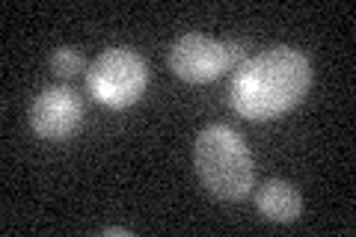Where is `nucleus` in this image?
Wrapping results in <instances>:
<instances>
[{
	"mask_svg": "<svg viewBox=\"0 0 356 237\" xmlns=\"http://www.w3.org/2000/svg\"><path fill=\"white\" fill-rule=\"evenodd\" d=\"M312 86V65L297 48L276 44L250 56L232 77L229 104L243 119L267 122L294 110Z\"/></svg>",
	"mask_w": 356,
	"mask_h": 237,
	"instance_id": "f257e3e1",
	"label": "nucleus"
},
{
	"mask_svg": "<svg viewBox=\"0 0 356 237\" xmlns=\"http://www.w3.org/2000/svg\"><path fill=\"white\" fill-rule=\"evenodd\" d=\"M193 161L205 190H211L217 199L235 202L250 196L255 184V169L247 142L241 140L238 131L226 125H208L196 137Z\"/></svg>",
	"mask_w": 356,
	"mask_h": 237,
	"instance_id": "f03ea898",
	"label": "nucleus"
},
{
	"mask_svg": "<svg viewBox=\"0 0 356 237\" xmlns=\"http://www.w3.org/2000/svg\"><path fill=\"white\" fill-rule=\"evenodd\" d=\"M149 86L146 60L131 48H107L95 56L86 72V89L98 104L110 110H125L137 104Z\"/></svg>",
	"mask_w": 356,
	"mask_h": 237,
	"instance_id": "7ed1b4c3",
	"label": "nucleus"
},
{
	"mask_svg": "<svg viewBox=\"0 0 356 237\" xmlns=\"http://www.w3.org/2000/svg\"><path fill=\"white\" fill-rule=\"evenodd\" d=\"M83 125V104L72 86H48L30 104V128L42 140H69Z\"/></svg>",
	"mask_w": 356,
	"mask_h": 237,
	"instance_id": "20e7f679",
	"label": "nucleus"
},
{
	"mask_svg": "<svg viewBox=\"0 0 356 237\" xmlns=\"http://www.w3.org/2000/svg\"><path fill=\"white\" fill-rule=\"evenodd\" d=\"M170 69L175 72V77H181V81H187V83L217 81L222 72H229L222 42L202 36V33H187V36H181L172 44Z\"/></svg>",
	"mask_w": 356,
	"mask_h": 237,
	"instance_id": "39448f33",
	"label": "nucleus"
},
{
	"mask_svg": "<svg viewBox=\"0 0 356 237\" xmlns=\"http://www.w3.org/2000/svg\"><path fill=\"white\" fill-rule=\"evenodd\" d=\"M255 208L264 220L273 222H294L303 211V199L300 190L288 181H264L255 190Z\"/></svg>",
	"mask_w": 356,
	"mask_h": 237,
	"instance_id": "423d86ee",
	"label": "nucleus"
},
{
	"mask_svg": "<svg viewBox=\"0 0 356 237\" xmlns=\"http://www.w3.org/2000/svg\"><path fill=\"white\" fill-rule=\"evenodd\" d=\"M81 69H83V56L74 48H60L51 56V72L57 77H74V74H81Z\"/></svg>",
	"mask_w": 356,
	"mask_h": 237,
	"instance_id": "0eeeda50",
	"label": "nucleus"
},
{
	"mask_svg": "<svg viewBox=\"0 0 356 237\" xmlns=\"http://www.w3.org/2000/svg\"><path fill=\"white\" fill-rule=\"evenodd\" d=\"M222 51H226V69H241V65L250 60V44L241 39L222 42Z\"/></svg>",
	"mask_w": 356,
	"mask_h": 237,
	"instance_id": "6e6552de",
	"label": "nucleus"
},
{
	"mask_svg": "<svg viewBox=\"0 0 356 237\" xmlns=\"http://www.w3.org/2000/svg\"><path fill=\"white\" fill-rule=\"evenodd\" d=\"M104 234H119V237H128V229H104Z\"/></svg>",
	"mask_w": 356,
	"mask_h": 237,
	"instance_id": "1a4fd4ad",
	"label": "nucleus"
}]
</instances>
